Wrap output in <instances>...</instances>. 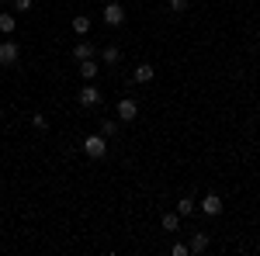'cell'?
Returning a JSON list of instances; mask_svg holds the SVG:
<instances>
[{
  "mask_svg": "<svg viewBox=\"0 0 260 256\" xmlns=\"http://www.w3.org/2000/svg\"><path fill=\"white\" fill-rule=\"evenodd\" d=\"M83 153H87L90 159H101L104 153H108V138L101 135V132H98V135H87V138H83Z\"/></svg>",
  "mask_w": 260,
  "mask_h": 256,
  "instance_id": "obj_1",
  "label": "cell"
},
{
  "mask_svg": "<svg viewBox=\"0 0 260 256\" xmlns=\"http://www.w3.org/2000/svg\"><path fill=\"white\" fill-rule=\"evenodd\" d=\"M101 18H104V24H108V28H118V24H125V7L111 0V4L104 7V14H101Z\"/></svg>",
  "mask_w": 260,
  "mask_h": 256,
  "instance_id": "obj_2",
  "label": "cell"
},
{
  "mask_svg": "<svg viewBox=\"0 0 260 256\" xmlns=\"http://www.w3.org/2000/svg\"><path fill=\"white\" fill-rule=\"evenodd\" d=\"M77 104H80V107H98V104H101V90L94 87V83L80 87V94H77Z\"/></svg>",
  "mask_w": 260,
  "mask_h": 256,
  "instance_id": "obj_3",
  "label": "cell"
},
{
  "mask_svg": "<svg viewBox=\"0 0 260 256\" xmlns=\"http://www.w3.org/2000/svg\"><path fill=\"white\" fill-rule=\"evenodd\" d=\"M21 59L18 42H0V66H14Z\"/></svg>",
  "mask_w": 260,
  "mask_h": 256,
  "instance_id": "obj_4",
  "label": "cell"
},
{
  "mask_svg": "<svg viewBox=\"0 0 260 256\" xmlns=\"http://www.w3.org/2000/svg\"><path fill=\"white\" fill-rule=\"evenodd\" d=\"M198 208H201L208 218H219V215H222V197H219V194H205Z\"/></svg>",
  "mask_w": 260,
  "mask_h": 256,
  "instance_id": "obj_5",
  "label": "cell"
},
{
  "mask_svg": "<svg viewBox=\"0 0 260 256\" xmlns=\"http://www.w3.org/2000/svg\"><path fill=\"white\" fill-rule=\"evenodd\" d=\"M136 118H139V104L132 97H125L118 104V121H136Z\"/></svg>",
  "mask_w": 260,
  "mask_h": 256,
  "instance_id": "obj_6",
  "label": "cell"
},
{
  "mask_svg": "<svg viewBox=\"0 0 260 256\" xmlns=\"http://www.w3.org/2000/svg\"><path fill=\"white\" fill-rule=\"evenodd\" d=\"M187 249H191V256H201L205 249H208V232H194L191 242H187Z\"/></svg>",
  "mask_w": 260,
  "mask_h": 256,
  "instance_id": "obj_7",
  "label": "cell"
},
{
  "mask_svg": "<svg viewBox=\"0 0 260 256\" xmlns=\"http://www.w3.org/2000/svg\"><path fill=\"white\" fill-rule=\"evenodd\" d=\"M153 77H156V69H153L149 62H139V66H136V73H132V80H136V83H149Z\"/></svg>",
  "mask_w": 260,
  "mask_h": 256,
  "instance_id": "obj_8",
  "label": "cell"
},
{
  "mask_svg": "<svg viewBox=\"0 0 260 256\" xmlns=\"http://www.w3.org/2000/svg\"><path fill=\"white\" fill-rule=\"evenodd\" d=\"M73 59H77V62L94 59V45H90V42H77V45H73Z\"/></svg>",
  "mask_w": 260,
  "mask_h": 256,
  "instance_id": "obj_9",
  "label": "cell"
},
{
  "mask_svg": "<svg viewBox=\"0 0 260 256\" xmlns=\"http://www.w3.org/2000/svg\"><path fill=\"white\" fill-rule=\"evenodd\" d=\"M14 28H18V18L11 11H0V35H11Z\"/></svg>",
  "mask_w": 260,
  "mask_h": 256,
  "instance_id": "obj_10",
  "label": "cell"
},
{
  "mask_svg": "<svg viewBox=\"0 0 260 256\" xmlns=\"http://www.w3.org/2000/svg\"><path fill=\"white\" fill-rule=\"evenodd\" d=\"M160 222H163V229H167V232H177V229H180V215H177V211H163Z\"/></svg>",
  "mask_w": 260,
  "mask_h": 256,
  "instance_id": "obj_11",
  "label": "cell"
},
{
  "mask_svg": "<svg viewBox=\"0 0 260 256\" xmlns=\"http://www.w3.org/2000/svg\"><path fill=\"white\" fill-rule=\"evenodd\" d=\"M194 208H198V204H194V197H180V201H177V215L180 218L194 215Z\"/></svg>",
  "mask_w": 260,
  "mask_h": 256,
  "instance_id": "obj_12",
  "label": "cell"
},
{
  "mask_svg": "<svg viewBox=\"0 0 260 256\" xmlns=\"http://www.w3.org/2000/svg\"><path fill=\"white\" fill-rule=\"evenodd\" d=\"M98 69H101V66H98L94 59H83V62H80V77H83V80H94V77H98Z\"/></svg>",
  "mask_w": 260,
  "mask_h": 256,
  "instance_id": "obj_13",
  "label": "cell"
},
{
  "mask_svg": "<svg viewBox=\"0 0 260 256\" xmlns=\"http://www.w3.org/2000/svg\"><path fill=\"white\" fill-rule=\"evenodd\" d=\"M73 31H77V35H87V31H90V18H87V14H77V18H73Z\"/></svg>",
  "mask_w": 260,
  "mask_h": 256,
  "instance_id": "obj_14",
  "label": "cell"
},
{
  "mask_svg": "<svg viewBox=\"0 0 260 256\" xmlns=\"http://www.w3.org/2000/svg\"><path fill=\"white\" fill-rule=\"evenodd\" d=\"M101 59L108 62V66H115V62L121 59V49H115V45H108V49H104V52H101Z\"/></svg>",
  "mask_w": 260,
  "mask_h": 256,
  "instance_id": "obj_15",
  "label": "cell"
},
{
  "mask_svg": "<svg viewBox=\"0 0 260 256\" xmlns=\"http://www.w3.org/2000/svg\"><path fill=\"white\" fill-rule=\"evenodd\" d=\"M115 132H118V121H111V118H108V121H101V135H104V138H111Z\"/></svg>",
  "mask_w": 260,
  "mask_h": 256,
  "instance_id": "obj_16",
  "label": "cell"
},
{
  "mask_svg": "<svg viewBox=\"0 0 260 256\" xmlns=\"http://www.w3.org/2000/svg\"><path fill=\"white\" fill-rule=\"evenodd\" d=\"M167 7H170L174 14H184V11H187V0H167Z\"/></svg>",
  "mask_w": 260,
  "mask_h": 256,
  "instance_id": "obj_17",
  "label": "cell"
},
{
  "mask_svg": "<svg viewBox=\"0 0 260 256\" xmlns=\"http://www.w3.org/2000/svg\"><path fill=\"white\" fill-rule=\"evenodd\" d=\"M31 125H35L39 132H45V128H49V118H45V115H31Z\"/></svg>",
  "mask_w": 260,
  "mask_h": 256,
  "instance_id": "obj_18",
  "label": "cell"
},
{
  "mask_svg": "<svg viewBox=\"0 0 260 256\" xmlns=\"http://www.w3.org/2000/svg\"><path fill=\"white\" fill-rule=\"evenodd\" d=\"M31 4H35V0H11L14 11H31Z\"/></svg>",
  "mask_w": 260,
  "mask_h": 256,
  "instance_id": "obj_19",
  "label": "cell"
},
{
  "mask_svg": "<svg viewBox=\"0 0 260 256\" xmlns=\"http://www.w3.org/2000/svg\"><path fill=\"white\" fill-rule=\"evenodd\" d=\"M170 253H174V256H187V253H191V249H187V242H177V246H174Z\"/></svg>",
  "mask_w": 260,
  "mask_h": 256,
  "instance_id": "obj_20",
  "label": "cell"
}]
</instances>
